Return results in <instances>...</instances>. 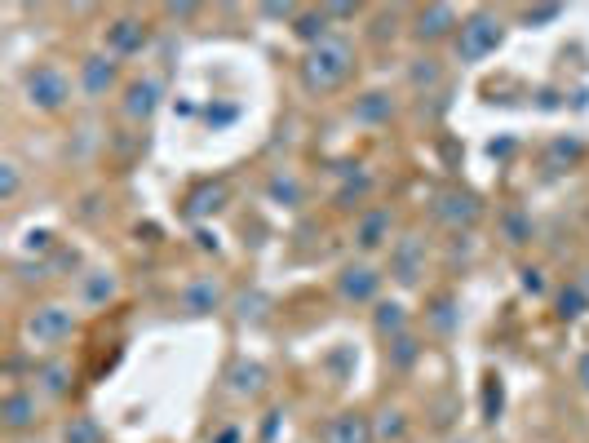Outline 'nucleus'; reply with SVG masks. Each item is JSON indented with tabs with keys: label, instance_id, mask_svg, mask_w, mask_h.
<instances>
[{
	"label": "nucleus",
	"instance_id": "1",
	"mask_svg": "<svg viewBox=\"0 0 589 443\" xmlns=\"http://www.w3.org/2000/svg\"><path fill=\"white\" fill-rule=\"evenodd\" d=\"M350 76H355V45L346 36H328L324 45L306 49L302 63H297V80H302V89L310 98L337 94Z\"/></svg>",
	"mask_w": 589,
	"mask_h": 443
},
{
	"label": "nucleus",
	"instance_id": "2",
	"mask_svg": "<svg viewBox=\"0 0 589 443\" xmlns=\"http://www.w3.org/2000/svg\"><path fill=\"white\" fill-rule=\"evenodd\" d=\"M76 98V80L67 76L58 63H31L23 71V102L36 116H58Z\"/></svg>",
	"mask_w": 589,
	"mask_h": 443
},
{
	"label": "nucleus",
	"instance_id": "3",
	"mask_svg": "<svg viewBox=\"0 0 589 443\" xmlns=\"http://www.w3.org/2000/svg\"><path fill=\"white\" fill-rule=\"evenodd\" d=\"M501 45H505V23L492 9H470V14L461 18L457 36H452V54H457L461 67L483 63V58H492Z\"/></svg>",
	"mask_w": 589,
	"mask_h": 443
},
{
	"label": "nucleus",
	"instance_id": "4",
	"mask_svg": "<svg viewBox=\"0 0 589 443\" xmlns=\"http://www.w3.org/2000/svg\"><path fill=\"white\" fill-rule=\"evenodd\" d=\"M76 328H80V319L67 302H36L23 319V333L36 350H62L76 337Z\"/></svg>",
	"mask_w": 589,
	"mask_h": 443
},
{
	"label": "nucleus",
	"instance_id": "5",
	"mask_svg": "<svg viewBox=\"0 0 589 443\" xmlns=\"http://www.w3.org/2000/svg\"><path fill=\"white\" fill-rule=\"evenodd\" d=\"M381 284H386V275H381L368 257H355V262H346L337 271L333 297L341 306H350V311H359V306H377L381 302Z\"/></svg>",
	"mask_w": 589,
	"mask_h": 443
},
{
	"label": "nucleus",
	"instance_id": "6",
	"mask_svg": "<svg viewBox=\"0 0 589 443\" xmlns=\"http://www.w3.org/2000/svg\"><path fill=\"white\" fill-rule=\"evenodd\" d=\"M430 218L439 226H448V231H470L483 218V200L465 187H443L430 195Z\"/></svg>",
	"mask_w": 589,
	"mask_h": 443
},
{
	"label": "nucleus",
	"instance_id": "7",
	"mask_svg": "<svg viewBox=\"0 0 589 443\" xmlns=\"http://www.w3.org/2000/svg\"><path fill=\"white\" fill-rule=\"evenodd\" d=\"M350 244H355L359 257H372V253L390 249V244H395V209H386V204H368V209L355 218Z\"/></svg>",
	"mask_w": 589,
	"mask_h": 443
},
{
	"label": "nucleus",
	"instance_id": "8",
	"mask_svg": "<svg viewBox=\"0 0 589 443\" xmlns=\"http://www.w3.org/2000/svg\"><path fill=\"white\" fill-rule=\"evenodd\" d=\"M120 89V58H111V54H89V58H80V67H76V94L85 98V102H102V98H111Z\"/></svg>",
	"mask_w": 589,
	"mask_h": 443
},
{
	"label": "nucleus",
	"instance_id": "9",
	"mask_svg": "<svg viewBox=\"0 0 589 443\" xmlns=\"http://www.w3.org/2000/svg\"><path fill=\"white\" fill-rule=\"evenodd\" d=\"M386 275L395 280L399 288H421V280H426V240H421L417 231L399 235L395 244H390V266Z\"/></svg>",
	"mask_w": 589,
	"mask_h": 443
},
{
	"label": "nucleus",
	"instance_id": "10",
	"mask_svg": "<svg viewBox=\"0 0 589 443\" xmlns=\"http://www.w3.org/2000/svg\"><path fill=\"white\" fill-rule=\"evenodd\" d=\"M178 311L191 315V319L226 311V284L217 280V275H195V280H186L182 293H178Z\"/></svg>",
	"mask_w": 589,
	"mask_h": 443
},
{
	"label": "nucleus",
	"instance_id": "11",
	"mask_svg": "<svg viewBox=\"0 0 589 443\" xmlns=\"http://www.w3.org/2000/svg\"><path fill=\"white\" fill-rule=\"evenodd\" d=\"M164 107V80L155 76H138L124 85V98H120V116L129 120V125H147L155 111Z\"/></svg>",
	"mask_w": 589,
	"mask_h": 443
},
{
	"label": "nucleus",
	"instance_id": "12",
	"mask_svg": "<svg viewBox=\"0 0 589 443\" xmlns=\"http://www.w3.org/2000/svg\"><path fill=\"white\" fill-rule=\"evenodd\" d=\"M102 45H107L111 58H138L142 49L151 45V32H147V23H142V18L120 14V18H111V23H107V32H102Z\"/></svg>",
	"mask_w": 589,
	"mask_h": 443
},
{
	"label": "nucleus",
	"instance_id": "13",
	"mask_svg": "<svg viewBox=\"0 0 589 443\" xmlns=\"http://www.w3.org/2000/svg\"><path fill=\"white\" fill-rule=\"evenodd\" d=\"M71 386H76V368H71L62 355H49V359H40V364L31 368V390H36L45 404H58V399H67Z\"/></svg>",
	"mask_w": 589,
	"mask_h": 443
},
{
	"label": "nucleus",
	"instance_id": "14",
	"mask_svg": "<svg viewBox=\"0 0 589 443\" xmlns=\"http://www.w3.org/2000/svg\"><path fill=\"white\" fill-rule=\"evenodd\" d=\"M40 404H45V399H40L31 386H14V390H5V399H0V421H5V430H9V435H27V430H36V421H40Z\"/></svg>",
	"mask_w": 589,
	"mask_h": 443
},
{
	"label": "nucleus",
	"instance_id": "15",
	"mask_svg": "<svg viewBox=\"0 0 589 443\" xmlns=\"http://www.w3.org/2000/svg\"><path fill=\"white\" fill-rule=\"evenodd\" d=\"M457 27H461V14L452 5H426V9H417L412 14V40L417 45H439V40H452L457 36Z\"/></svg>",
	"mask_w": 589,
	"mask_h": 443
},
{
	"label": "nucleus",
	"instance_id": "16",
	"mask_svg": "<svg viewBox=\"0 0 589 443\" xmlns=\"http://www.w3.org/2000/svg\"><path fill=\"white\" fill-rule=\"evenodd\" d=\"M120 297V275L107 271V266H89V271L76 275V302L85 306V311H102V306H111Z\"/></svg>",
	"mask_w": 589,
	"mask_h": 443
},
{
	"label": "nucleus",
	"instance_id": "17",
	"mask_svg": "<svg viewBox=\"0 0 589 443\" xmlns=\"http://www.w3.org/2000/svg\"><path fill=\"white\" fill-rule=\"evenodd\" d=\"M319 443H377V435H372V417L359 408H341L319 426Z\"/></svg>",
	"mask_w": 589,
	"mask_h": 443
},
{
	"label": "nucleus",
	"instance_id": "18",
	"mask_svg": "<svg viewBox=\"0 0 589 443\" xmlns=\"http://www.w3.org/2000/svg\"><path fill=\"white\" fill-rule=\"evenodd\" d=\"M395 116H399V98L390 89H368V94L350 102V120L364 129H386Z\"/></svg>",
	"mask_w": 589,
	"mask_h": 443
},
{
	"label": "nucleus",
	"instance_id": "19",
	"mask_svg": "<svg viewBox=\"0 0 589 443\" xmlns=\"http://www.w3.org/2000/svg\"><path fill=\"white\" fill-rule=\"evenodd\" d=\"M222 381H226V395H231V399H244V404H248V399H257V395L266 390L271 373H266L257 359H235V364L226 368Z\"/></svg>",
	"mask_w": 589,
	"mask_h": 443
},
{
	"label": "nucleus",
	"instance_id": "20",
	"mask_svg": "<svg viewBox=\"0 0 589 443\" xmlns=\"http://www.w3.org/2000/svg\"><path fill=\"white\" fill-rule=\"evenodd\" d=\"M226 200H231V187H226L222 178H217V182H200V187L182 200V218L186 222H204V218H213V213H222Z\"/></svg>",
	"mask_w": 589,
	"mask_h": 443
},
{
	"label": "nucleus",
	"instance_id": "21",
	"mask_svg": "<svg viewBox=\"0 0 589 443\" xmlns=\"http://www.w3.org/2000/svg\"><path fill=\"white\" fill-rule=\"evenodd\" d=\"M408 328H412V315H408V306H403L399 297H381V302L372 306V333H377L381 342L408 333Z\"/></svg>",
	"mask_w": 589,
	"mask_h": 443
},
{
	"label": "nucleus",
	"instance_id": "22",
	"mask_svg": "<svg viewBox=\"0 0 589 443\" xmlns=\"http://www.w3.org/2000/svg\"><path fill=\"white\" fill-rule=\"evenodd\" d=\"M408 89L412 94H421V98H430V94H443V58H434V54H417L408 63Z\"/></svg>",
	"mask_w": 589,
	"mask_h": 443
},
{
	"label": "nucleus",
	"instance_id": "23",
	"mask_svg": "<svg viewBox=\"0 0 589 443\" xmlns=\"http://www.w3.org/2000/svg\"><path fill=\"white\" fill-rule=\"evenodd\" d=\"M421 355H426V342H421L412 328L386 342V368H390V373H412V368L421 364Z\"/></svg>",
	"mask_w": 589,
	"mask_h": 443
},
{
	"label": "nucleus",
	"instance_id": "24",
	"mask_svg": "<svg viewBox=\"0 0 589 443\" xmlns=\"http://www.w3.org/2000/svg\"><path fill=\"white\" fill-rule=\"evenodd\" d=\"M266 200L279 204V209H302L306 204V182L297 178V173H288V169H275L271 178H266Z\"/></svg>",
	"mask_w": 589,
	"mask_h": 443
},
{
	"label": "nucleus",
	"instance_id": "25",
	"mask_svg": "<svg viewBox=\"0 0 589 443\" xmlns=\"http://www.w3.org/2000/svg\"><path fill=\"white\" fill-rule=\"evenodd\" d=\"M496 231H501V240L510 244V249H523V244H532L536 240V222H532V213L519 209V204H510V209L496 218Z\"/></svg>",
	"mask_w": 589,
	"mask_h": 443
},
{
	"label": "nucleus",
	"instance_id": "26",
	"mask_svg": "<svg viewBox=\"0 0 589 443\" xmlns=\"http://www.w3.org/2000/svg\"><path fill=\"white\" fill-rule=\"evenodd\" d=\"M293 36L302 40L306 49L324 45V40L333 36V18H328V9H302V14L293 18Z\"/></svg>",
	"mask_w": 589,
	"mask_h": 443
},
{
	"label": "nucleus",
	"instance_id": "27",
	"mask_svg": "<svg viewBox=\"0 0 589 443\" xmlns=\"http://www.w3.org/2000/svg\"><path fill=\"white\" fill-rule=\"evenodd\" d=\"M554 315L563 319V324H576V319L589 315V293L581 288V280H567V284L554 293Z\"/></svg>",
	"mask_w": 589,
	"mask_h": 443
},
{
	"label": "nucleus",
	"instance_id": "28",
	"mask_svg": "<svg viewBox=\"0 0 589 443\" xmlns=\"http://www.w3.org/2000/svg\"><path fill=\"white\" fill-rule=\"evenodd\" d=\"M426 328L430 333H439V337H452L461 328V306H457V297H434L430 302V311H426Z\"/></svg>",
	"mask_w": 589,
	"mask_h": 443
},
{
	"label": "nucleus",
	"instance_id": "29",
	"mask_svg": "<svg viewBox=\"0 0 589 443\" xmlns=\"http://www.w3.org/2000/svg\"><path fill=\"white\" fill-rule=\"evenodd\" d=\"M62 443H107V430L98 426V417H89V412H76V417L62 421Z\"/></svg>",
	"mask_w": 589,
	"mask_h": 443
},
{
	"label": "nucleus",
	"instance_id": "30",
	"mask_svg": "<svg viewBox=\"0 0 589 443\" xmlns=\"http://www.w3.org/2000/svg\"><path fill=\"white\" fill-rule=\"evenodd\" d=\"M372 435H377V443H403L408 439V412L403 408H381L377 417H372Z\"/></svg>",
	"mask_w": 589,
	"mask_h": 443
},
{
	"label": "nucleus",
	"instance_id": "31",
	"mask_svg": "<svg viewBox=\"0 0 589 443\" xmlns=\"http://www.w3.org/2000/svg\"><path fill=\"white\" fill-rule=\"evenodd\" d=\"M581 156H585V142L576 133H567V138H554L545 147V169H567V164H576Z\"/></svg>",
	"mask_w": 589,
	"mask_h": 443
},
{
	"label": "nucleus",
	"instance_id": "32",
	"mask_svg": "<svg viewBox=\"0 0 589 443\" xmlns=\"http://www.w3.org/2000/svg\"><path fill=\"white\" fill-rule=\"evenodd\" d=\"M501 412H505V377L501 373H488L483 377V421H501Z\"/></svg>",
	"mask_w": 589,
	"mask_h": 443
},
{
	"label": "nucleus",
	"instance_id": "33",
	"mask_svg": "<svg viewBox=\"0 0 589 443\" xmlns=\"http://www.w3.org/2000/svg\"><path fill=\"white\" fill-rule=\"evenodd\" d=\"M266 311H271V297L257 293V288H253V293L235 297V319H240V324H262Z\"/></svg>",
	"mask_w": 589,
	"mask_h": 443
},
{
	"label": "nucleus",
	"instance_id": "34",
	"mask_svg": "<svg viewBox=\"0 0 589 443\" xmlns=\"http://www.w3.org/2000/svg\"><path fill=\"white\" fill-rule=\"evenodd\" d=\"M372 187H377V178H372V173L364 169V173H359V178H350L346 187H341V191L333 195V200H337V209H355V204L364 200V195H368Z\"/></svg>",
	"mask_w": 589,
	"mask_h": 443
},
{
	"label": "nucleus",
	"instance_id": "35",
	"mask_svg": "<svg viewBox=\"0 0 589 443\" xmlns=\"http://www.w3.org/2000/svg\"><path fill=\"white\" fill-rule=\"evenodd\" d=\"M18 191H23V164L0 160V204H14Z\"/></svg>",
	"mask_w": 589,
	"mask_h": 443
},
{
	"label": "nucleus",
	"instance_id": "36",
	"mask_svg": "<svg viewBox=\"0 0 589 443\" xmlns=\"http://www.w3.org/2000/svg\"><path fill=\"white\" fill-rule=\"evenodd\" d=\"M14 275H18L23 284H45L54 271H49V262L40 257V262H14Z\"/></svg>",
	"mask_w": 589,
	"mask_h": 443
},
{
	"label": "nucleus",
	"instance_id": "37",
	"mask_svg": "<svg viewBox=\"0 0 589 443\" xmlns=\"http://www.w3.org/2000/svg\"><path fill=\"white\" fill-rule=\"evenodd\" d=\"M519 288H523L527 297H545V288H550V284H545L541 266H523V271H519Z\"/></svg>",
	"mask_w": 589,
	"mask_h": 443
},
{
	"label": "nucleus",
	"instance_id": "38",
	"mask_svg": "<svg viewBox=\"0 0 589 443\" xmlns=\"http://www.w3.org/2000/svg\"><path fill=\"white\" fill-rule=\"evenodd\" d=\"M563 18V5H541V9H523V27H545Z\"/></svg>",
	"mask_w": 589,
	"mask_h": 443
},
{
	"label": "nucleus",
	"instance_id": "39",
	"mask_svg": "<svg viewBox=\"0 0 589 443\" xmlns=\"http://www.w3.org/2000/svg\"><path fill=\"white\" fill-rule=\"evenodd\" d=\"M209 443H244V426L240 421H222V426H213Z\"/></svg>",
	"mask_w": 589,
	"mask_h": 443
},
{
	"label": "nucleus",
	"instance_id": "40",
	"mask_svg": "<svg viewBox=\"0 0 589 443\" xmlns=\"http://www.w3.org/2000/svg\"><path fill=\"white\" fill-rule=\"evenodd\" d=\"M572 377H576V390H581V395H589V346L581 350V355H576Z\"/></svg>",
	"mask_w": 589,
	"mask_h": 443
},
{
	"label": "nucleus",
	"instance_id": "41",
	"mask_svg": "<svg viewBox=\"0 0 589 443\" xmlns=\"http://www.w3.org/2000/svg\"><path fill=\"white\" fill-rule=\"evenodd\" d=\"M164 14L169 18H195L200 14V5H164Z\"/></svg>",
	"mask_w": 589,
	"mask_h": 443
},
{
	"label": "nucleus",
	"instance_id": "42",
	"mask_svg": "<svg viewBox=\"0 0 589 443\" xmlns=\"http://www.w3.org/2000/svg\"><path fill=\"white\" fill-rule=\"evenodd\" d=\"M576 280H581V288H585V293H589V266H585V271H581V275H576Z\"/></svg>",
	"mask_w": 589,
	"mask_h": 443
},
{
	"label": "nucleus",
	"instance_id": "43",
	"mask_svg": "<svg viewBox=\"0 0 589 443\" xmlns=\"http://www.w3.org/2000/svg\"><path fill=\"white\" fill-rule=\"evenodd\" d=\"M452 443H479V439H470V435H461V439H452Z\"/></svg>",
	"mask_w": 589,
	"mask_h": 443
}]
</instances>
